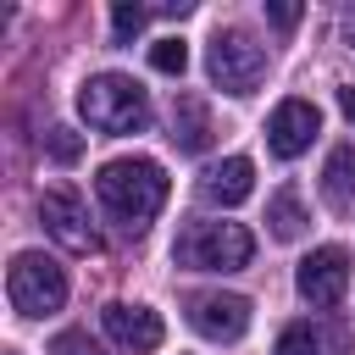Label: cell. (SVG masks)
Masks as SVG:
<instances>
[{
	"label": "cell",
	"instance_id": "6da1fadb",
	"mask_svg": "<svg viewBox=\"0 0 355 355\" xmlns=\"http://www.w3.org/2000/svg\"><path fill=\"white\" fill-rule=\"evenodd\" d=\"M94 194H100V205H105L128 233H139V227L166 205V172H161V161H150V155H122V161H105V166H100Z\"/></svg>",
	"mask_w": 355,
	"mask_h": 355
},
{
	"label": "cell",
	"instance_id": "7a4b0ae2",
	"mask_svg": "<svg viewBox=\"0 0 355 355\" xmlns=\"http://www.w3.org/2000/svg\"><path fill=\"white\" fill-rule=\"evenodd\" d=\"M78 111H83V122L100 128V133H144V128H150V100H144V89H139L133 78H122V72L89 78V83L78 89Z\"/></svg>",
	"mask_w": 355,
	"mask_h": 355
},
{
	"label": "cell",
	"instance_id": "3957f363",
	"mask_svg": "<svg viewBox=\"0 0 355 355\" xmlns=\"http://www.w3.org/2000/svg\"><path fill=\"white\" fill-rule=\"evenodd\" d=\"M6 294H11V305L22 316H50V311L67 305V272L44 250H22L11 261V272H6Z\"/></svg>",
	"mask_w": 355,
	"mask_h": 355
},
{
	"label": "cell",
	"instance_id": "277c9868",
	"mask_svg": "<svg viewBox=\"0 0 355 355\" xmlns=\"http://www.w3.org/2000/svg\"><path fill=\"white\" fill-rule=\"evenodd\" d=\"M178 255L194 272H239V266H250L255 239H250L244 222H194V233L183 239Z\"/></svg>",
	"mask_w": 355,
	"mask_h": 355
},
{
	"label": "cell",
	"instance_id": "5b68a950",
	"mask_svg": "<svg viewBox=\"0 0 355 355\" xmlns=\"http://www.w3.org/2000/svg\"><path fill=\"white\" fill-rule=\"evenodd\" d=\"M205 72H211L216 89L250 94V89L266 78V50H261L244 28H222V33L211 39V50H205Z\"/></svg>",
	"mask_w": 355,
	"mask_h": 355
},
{
	"label": "cell",
	"instance_id": "8992f818",
	"mask_svg": "<svg viewBox=\"0 0 355 355\" xmlns=\"http://www.w3.org/2000/svg\"><path fill=\"white\" fill-rule=\"evenodd\" d=\"M294 283H300V300L305 305H338L344 300V288H349V255L338 250V244H322V250H311L305 261H300V272H294Z\"/></svg>",
	"mask_w": 355,
	"mask_h": 355
},
{
	"label": "cell",
	"instance_id": "52a82bcc",
	"mask_svg": "<svg viewBox=\"0 0 355 355\" xmlns=\"http://www.w3.org/2000/svg\"><path fill=\"white\" fill-rule=\"evenodd\" d=\"M39 222H44V233L50 239H61L67 250H100V239H94V227H89V211H83V200L72 194V189H44L39 194Z\"/></svg>",
	"mask_w": 355,
	"mask_h": 355
},
{
	"label": "cell",
	"instance_id": "ba28073f",
	"mask_svg": "<svg viewBox=\"0 0 355 355\" xmlns=\"http://www.w3.org/2000/svg\"><path fill=\"white\" fill-rule=\"evenodd\" d=\"M316 133H322V111H316L311 100H283V105L272 111V122H266V150H272L277 161H294V155L311 150Z\"/></svg>",
	"mask_w": 355,
	"mask_h": 355
},
{
	"label": "cell",
	"instance_id": "9c48e42d",
	"mask_svg": "<svg viewBox=\"0 0 355 355\" xmlns=\"http://www.w3.org/2000/svg\"><path fill=\"white\" fill-rule=\"evenodd\" d=\"M100 322H105V333H111L122 349H133V355H150V349H161V338H166V327H161V316H155L150 305L111 300V305L100 311Z\"/></svg>",
	"mask_w": 355,
	"mask_h": 355
},
{
	"label": "cell",
	"instance_id": "30bf717a",
	"mask_svg": "<svg viewBox=\"0 0 355 355\" xmlns=\"http://www.w3.org/2000/svg\"><path fill=\"white\" fill-rule=\"evenodd\" d=\"M189 322H194V333H205L216 344H233V338L250 333V300L244 294H200Z\"/></svg>",
	"mask_w": 355,
	"mask_h": 355
},
{
	"label": "cell",
	"instance_id": "8fae6325",
	"mask_svg": "<svg viewBox=\"0 0 355 355\" xmlns=\"http://www.w3.org/2000/svg\"><path fill=\"white\" fill-rule=\"evenodd\" d=\"M200 189H205V200H211V205H244V200L255 194V166H250L244 155H227V161L205 166Z\"/></svg>",
	"mask_w": 355,
	"mask_h": 355
},
{
	"label": "cell",
	"instance_id": "7c38bea8",
	"mask_svg": "<svg viewBox=\"0 0 355 355\" xmlns=\"http://www.w3.org/2000/svg\"><path fill=\"white\" fill-rule=\"evenodd\" d=\"M172 139H178V150H205L211 144V122H205V105L194 100V94H183L178 100V116H172Z\"/></svg>",
	"mask_w": 355,
	"mask_h": 355
},
{
	"label": "cell",
	"instance_id": "4fadbf2b",
	"mask_svg": "<svg viewBox=\"0 0 355 355\" xmlns=\"http://www.w3.org/2000/svg\"><path fill=\"white\" fill-rule=\"evenodd\" d=\"M322 194H327L333 205H349V200H355V144H338V150L327 155V166H322Z\"/></svg>",
	"mask_w": 355,
	"mask_h": 355
},
{
	"label": "cell",
	"instance_id": "5bb4252c",
	"mask_svg": "<svg viewBox=\"0 0 355 355\" xmlns=\"http://www.w3.org/2000/svg\"><path fill=\"white\" fill-rule=\"evenodd\" d=\"M266 222H272L277 239H300V227H305V205H300V194H294V189H277V194L266 200Z\"/></svg>",
	"mask_w": 355,
	"mask_h": 355
},
{
	"label": "cell",
	"instance_id": "9a60e30c",
	"mask_svg": "<svg viewBox=\"0 0 355 355\" xmlns=\"http://www.w3.org/2000/svg\"><path fill=\"white\" fill-rule=\"evenodd\" d=\"M272 355H322V338H316L311 322H288V327L277 333V349H272Z\"/></svg>",
	"mask_w": 355,
	"mask_h": 355
},
{
	"label": "cell",
	"instance_id": "2e32d148",
	"mask_svg": "<svg viewBox=\"0 0 355 355\" xmlns=\"http://www.w3.org/2000/svg\"><path fill=\"white\" fill-rule=\"evenodd\" d=\"M150 67L166 72V78H178V72L189 67V44H183V39H161V44L150 50Z\"/></svg>",
	"mask_w": 355,
	"mask_h": 355
},
{
	"label": "cell",
	"instance_id": "e0dca14e",
	"mask_svg": "<svg viewBox=\"0 0 355 355\" xmlns=\"http://www.w3.org/2000/svg\"><path fill=\"white\" fill-rule=\"evenodd\" d=\"M44 150H50V161H61V166H72V161L83 155V139H78L72 128H50V133H44Z\"/></svg>",
	"mask_w": 355,
	"mask_h": 355
},
{
	"label": "cell",
	"instance_id": "ac0fdd59",
	"mask_svg": "<svg viewBox=\"0 0 355 355\" xmlns=\"http://www.w3.org/2000/svg\"><path fill=\"white\" fill-rule=\"evenodd\" d=\"M144 22H150V11H144V6H128V0H116V6H111V33H116V39H133Z\"/></svg>",
	"mask_w": 355,
	"mask_h": 355
},
{
	"label": "cell",
	"instance_id": "d6986e66",
	"mask_svg": "<svg viewBox=\"0 0 355 355\" xmlns=\"http://www.w3.org/2000/svg\"><path fill=\"white\" fill-rule=\"evenodd\" d=\"M50 355H100V344H94L89 333H61V338L50 344Z\"/></svg>",
	"mask_w": 355,
	"mask_h": 355
},
{
	"label": "cell",
	"instance_id": "ffe728a7",
	"mask_svg": "<svg viewBox=\"0 0 355 355\" xmlns=\"http://www.w3.org/2000/svg\"><path fill=\"white\" fill-rule=\"evenodd\" d=\"M266 17H272L277 28H294V22H300V6H288V0H266Z\"/></svg>",
	"mask_w": 355,
	"mask_h": 355
},
{
	"label": "cell",
	"instance_id": "44dd1931",
	"mask_svg": "<svg viewBox=\"0 0 355 355\" xmlns=\"http://www.w3.org/2000/svg\"><path fill=\"white\" fill-rule=\"evenodd\" d=\"M338 111H344V116L355 122V89H338Z\"/></svg>",
	"mask_w": 355,
	"mask_h": 355
},
{
	"label": "cell",
	"instance_id": "7402d4cb",
	"mask_svg": "<svg viewBox=\"0 0 355 355\" xmlns=\"http://www.w3.org/2000/svg\"><path fill=\"white\" fill-rule=\"evenodd\" d=\"M349 33H355V22H349Z\"/></svg>",
	"mask_w": 355,
	"mask_h": 355
}]
</instances>
